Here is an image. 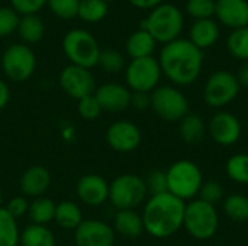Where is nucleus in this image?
I'll return each instance as SVG.
<instances>
[{
    "label": "nucleus",
    "mask_w": 248,
    "mask_h": 246,
    "mask_svg": "<svg viewBox=\"0 0 248 246\" xmlns=\"http://www.w3.org/2000/svg\"><path fill=\"white\" fill-rule=\"evenodd\" d=\"M158 64L164 77L176 87L193 84L203 68V51L196 48L189 39L179 38L163 45Z\"/></svg>",
    "instance_id": "nucleus-1"
},
{
    "label": "nucleus",
    "mask_w": 248,
    "mask_h": 246,
    "mask_svg": "<svg viewBox=\"0 0 248 246\" xmlns=\"http://www.w3.org/2000/svg\"><path fill=\"white\" fill-rule=\"evenodd\" d=\"M185 207L186 203L170 193L150 196L141 213L145 232L155 239L174 236L183 228Z\"/></svg>",
    "instance_id": "nucleus-2"
},
{
    "label": "nucleus",
    "mask_w": 248,
    "mask_h": 246,
    "mask_svg": "<svg viewBox=\"0 0 248 246\" xmlns=\"http://www.w3.org/2000/svg\"><path fill=\"white\" fill-rule=\"evenodd\" d=\"M183 26L185 17L182 10L173 3H161L150 10V14L140 22L138 29L147 30L155 42L166 45L180 38Z\"/></svg>",
    "instance_id": "nucleus-3"
},
{
    "label": "nucleus",
    "mask_w": 248,
    "mask_h": 246,
    "mask_svg": "<svg viewBox=\"0 0 248 246\" xmlns=\"http://www.w3.org/2000/svg\"><path fill=\"white\" fill-rule=\"evenodd\" d=\"M167 190L185 203L198 197L203 184V174L199 165L190 159H179L166 171Z\"/></svg>",
    "instance_id": "nucleus-4"
},
{
    "label": "nucleus",
    "mask_w": 248,
    "mask_h": 246,
    "mask_svg": "<svg viewBox=\"0 0 248 246\" xmlns=\"http://www.w3.org/2000/svg\"><path fill=\"white\" fill-rule=\"evenodd\" d=\"M148 199L145 180L137 174H121L109 183V203L116 210H137Z\"/></svg>",
    "instance_id": "nucleus-5"
},
{
    "label": "nucleus",
    "mask_w": 248,
    "mask_h": 246,
    "mask_svg": "<svg viewBox=\"0 0 248 246\" xmlns=\"http://www.w3.org/2000/svg\"><path fill=\"white\" fill-rule=\"evenodd\" d=\"M183 228L198 241L212 239L219 229V215L214 204L205 203L201 199H193L186 203Z\"/></svg>",
    "instance_id": "nucleus-6"
},
{
    "label": "nucleus",
    "mask_w": 248,
    "mask_h": 246,
    "mask_svg": "<svg viewBox=\"0 0 248 246\" xmlns=\"http://www.w3.org/2000/svg\"><path fill=\"white\" fill-rule=\"evenodd\" d=\"M62 52L70 64L92 70L97 65L100 46L90 32L74 28L62 38Z\"/></svg>",
    "instance_id": "nucleus-7"
},
{
    "label": "nucleus",
    "mask_w": 248,
    "mask_h": 246,
    "mask_svg": "<svg viewBox=\"0 0 248 246\" xmlns=\"http://www.w3.org/2000/svg\"><path fill=\"white\" fill-rule=\"evenodd\" d=\"M150 109L164 122H180L189 112V100L183 91L170 84L158 86L150 93Z\"/></svg>",
    "instance_id": "nucleus-8"
},
{
    "label": "nucleus",
    "mask_w": 248,
    "mask_h": 246,
    "mask_svg": "<svg viewBox=\"0 0 248 246\" xmlns=\"http://www.w3.org/2000/svg\"><path fill=\"white\" fill-rule=\"evenodd\" d=\"M0 67L10 81L23 83L33 75L36 57L29 45L12 43L3 51L0 57Z\"/></svg>",
    "instance_id": "nucleus-9"
},
{
    "label": "nucleus",
    "mask_w": 248,
    "mask_h": 246,
    "mask_svg": "<svg viewBox=\"0 0 248 246\" xmlns=\"http://www.w3.org/2000/svg\"><path fill=\"white\" fill-rule=\"evenodd\" d=\"M163 72L158 59L154 57L131 59L125 67V81L126 87L132 93H151L161 81Z\"/></svg>",
    "instance_id": "nucleus-10"
},
{
    "label": "nucleus",
    "mask_w": 248,
    "mask_h": 246,
    "mask_svg": "<svg viewBox=\"0 0 248 246\" xmlns=\"http://www.w3.org/2000/svg\"><path fill=\"white\" fill-rule=\"evenodd\" d=\"M240 88L235 74L227 70H218L205 83L203 100L212 109H224L237 99Z\"/></svg>",
    "instance_id": "nucleus-11"
},
{
    "label": "nucleus",
    "mask_w": 248,
    "mask_h": 246,
    "mask_svg": "<svg viewBox=\"0 0 248 246\" xmlns=\"http://www.w3.org/2000/svg\"><path fill=\"white\" fill-rule=\"evenodd\" d=\"M58 84L61 90L74 100H81L87 96L94 94L97 86L92 70L68 64L64 67L58 77Z\"/></svg>",
    "instance_id": "nucleus-12"
},
{
    "label": "nucleus",
    "mask_w": 248,
    "mask_h": 246,
    "mask_svg": "<svg viewBox=\"0 0 248 246\" xmlns=\"http://www.w3.org/2000/svg\"><path fill=\"white\" fill-rule=\"evenodd\" d=\"M208 133L212 138V141L221 146H232L235 145L243 133V126L240 119L227 110L217 112L209 123L206 125Z\"/></svg>",
    "instance_id": "nucleus-13"
},
{
    "label": "nucleus",
    "mask_w": 248,
    "mask_h": 246,
    "mask_svg": "<svg viewBox=\"0 0 248 246\" xmlns=\"http://www.w3.org/2000/svg\"><path fill=\"white\" fill-rule=\"evenodd\" d=\"M116 233L105 220L84 219L74 231L76 246H113Z\"/></svg>",
    "instance_id": "nucleus-14"
},
{
    "label": "nucleus",
    "mask_w": 248,
    "mask_h": 246,
    "mask_svg": "<svg viewBox=\"0 0 248 246\" xmlns=\"http://www.w3.org/2000/svg\"><path fill=\"white\" fill-rule=\"evenodd\" d=\"M142 141L140 128L131 120H116L106 130V142L110 149L119 154L135 151Z\"/></svg>",
    "instance_id": "nucleus-15"
},
{
    "label": "nucleus",
    "mask_w": 248,
    "mask_h": 246,
    "mask_svg": "<svg viewBox=\"0 0 248 246\" xmlns=\"http://www.w3.org/2000/svg\"><path fill=\"white\" fill-rule=\"evenodd\" d=\"M132 91L119 83H105L94 91V97L99 101L102 112L121 113L131 107Z\"/></svg>",
    "instance_id": "nucleus-16"
},
{
    "label": "nucleus",
    "mask_w": 248,
    "mask_h": 246,
    "mask_svg": "<svg viewBox=\"0 0 248 246\" xmlns=\"http://www.w3.org/2000/svg\"><path fill=\"white\" fill-rule=\"evenodd\" d=\"M77 199L90 207H99L109 200V183L99 174H86L76 184Z\"/></svg>",
    "instance_id": "nucleus-17"
},
{
    "label": "nucleus",
    "mask_w": 248,
    "mask_h": 246,
    "mask_svg": "<svg viewBox=\"0 0 248 246\" xmlns=\"http://www.w3.org/2000/svg\"><path fill=\"white\" fill-rule=\"evenodd\" d=\"M215 17L232 30L248 26V0H215Z\"/></svg>",
    "instance_id": "nucleus-18"
},
{
    "label": "nucleus",
    "mask_w": 248,
    "mask_h": 246,
    "mask_svg": "<svg viewBox=\"0 0 248 246\" xmlns=\"http://www.w3.org/2000/svg\"><path fill=\"white\" fill-rule=\"evenodd\" d=\"M51 186V174L42 165H32L26 168L19 180V188L26 199L42 197Z\"/></svg>",
    "instance_id": "nucleus-19"
},
{
    "label": "nucleus",
    "mask_w": 248,
    "mask_h": 246,
    "mask_svg": "<svg viewBox=\"0 0 248 246\" xmlns=\"http://www.w3.org/2000/svg\"><path fill=\"white\" fill-rule=\"evenodd\" d=\"M219 35H221L219 23L214 17L195 20L189 29V41L201 51L214 46L218 42Z\"/></svg>",
    "instance_id": "nucleus-20"
},
{
    "label": "nucleus",
    "mask_w": 248,
    "mask_h": 246,
    "mask_svg": "<svg viewBox=\"0 0 248 246\" xmlns=\"http://www.w3.org/2000/svg\"><path fill=\"white\" fill-rule=\"evenodd\" d=\"M112 228L116 235L126 239H137L145 232L142 216L137 210H116Z\"/></svg>",
    "instance_id": "nucleus-21"
},
{
    "label": "nucleus",
    "mask_w": 248,
    "mask_h": 246,
    "mask_svg": "<svg viewBox=\"0 0 248 246\" xmlns=\"http://www.w3.org/2000/svg\"><path fill=\"white\" fill-rule=\"evenodd\" d=\"M155 39L142 29H138L129 35L125 43L126 54L131 57V59H138V58H147L153 57L155 51Z\"/></svg>",
    "instance_id": "nucleus-22"
},
{
    "label": "nucleus",
    "mask_w": 248,
    "mask_h": 246,
    "mask_svg": "<svg viewBox=\"0 0 248 246\" xmlns=\"http://www.w3.org/2000/svg\"><path fill=\"white\" fill-rule=\"evenodd\" d=\"M16 33L19 35L22 43H25V45L38 43L42 41V38L45 35V23L38 14L20 16Z\"/></svg>",
    "instance_id": "nucleus-23"
},
{
    "label": "nucleus",
    "mask_w": 248,
    "mask_h": 246,
    "mask_svg": "<svg viewBox=\"0 0 248 246\" xmlns=\"http://www.w3.org/2000/svg\"><path fill=\"white\" fill-rule=\"evenodd\" d=\"M83 212L81 207L71 202V200H64L60 202L55 206V216L54 222L64 231H76L80 223L83 222Z\"/></svg>",
    "instance_id": "nucleus-24"
},
{
    "label": "nucleus",
    "mask_w": 248,
    "mask_h": 246,
    "mask_svg": "<svg viewBox=\"0 0 248 246\" xmlns=\"http://www.w3.org/2000/svg\"><path fill=\"white\" fill-rule=\"evenodd\" d=\"M180 138L187 145H198L203 141L205 135L208 133L206 123L198 113H187L180 120V129H179Z\"/></svg>",
    "instance_id": "nucleus-25"
},
{
    "label": "nucleus",
    "mask_w": 248,
    "mask_h": 246,
    "mask_svg": "<svg viewBox=\"0 0 248 246\" xmlns=\"http://www.w3.org/2000/svg\"><path fill=\"white\" fill-rule=\"evenodd\" d=\"M55 206L57 204L45 196L32 199V202H29V209H28L26 216L32 225L48 226V223L54 222Z\"/></svg>",
    "instance_id": "nucleus-26"
},
{
    "label": "nucleus",
    "mask_w": 248,
    "mask_h": 246,
    "mask_svg": "<svg viewBox=\"0 0 248 246\" xmlns=\"http://www.w3.org/2000/svg\"><path fill=\"white\" fill-rule=\"evenodd\" d=\"M19 246H55V236L48 226L29 223L20 231Z\"/></svg>",
    "instance_id": "nucleus-27"
},
{
    "label": "nucleus",
    "mask_w": 248,
    "mask_h": 246,
    "mask_svg": "<svg viewBox=\"0 0 248 246\" xmlns=\"http://www.w3.org/2000/svg\"><path fill=\"white\" fill-rule=\"evenodd\" d=\"M222 210L225 216L235 222L244 223L248 220V197L241 193H234L222 200Z\"/></svg>",
    "instance_id": "nucleus-28"
},
{
    "label": "nucleus",
    "mask_w": 248,
    "mask_h": 246,
    "mask_svg": "<svg viewBox=\"0 0 248 246\" xmlns=\"http://www.w3.org/2000/svg\"><path fill=\"white\" fill-rule=\"evenodd\" d=\"M20 229L17 220L1 206L0 207V246H19Z\"/></svg>",
    "instance_id": "nucleus-29"
},
{
    "label": "nucleus",
    "mask_w": 248,
    "mask_h": 246,
    "mask_svg": "<svg viewBox=\"0 0 248 246\" xmlns=\"http://www.w3.org/2000/svg\"><path fill=\"white\" fill-rule=\"evenodd\" d=\"M108 3L105 0H80L77 16L87 23H99L108 16Z\"/></svg>",
    "instance_id": "nucleus-30"
},
{
    "label": "nucleus",
    "mask_w": 248,
    "mask_h": 246,
    "mask_svg": "<svg viewBox=\"0 0 248 246\" xmlns=\"http://www.w3.org/2000/svg\"><path fill=\"white\" fill-rule=\"evenodd\" d=\"M227 48L235 59L248 61V26L235 29L228 35Z\"/></svg>",
    "instance_id": "nucleus-31"
},
{
    "label": "nucleus",
    "mask_w": 248,
    "mask_h": 246,
    "mask_svg": "<svg viewBox=\"0 0 248 246\" xmlns=\"http://www.w3.org/2000/svg\"><path fill=\"white\" fill-rule=\"evenodd\" d=\"M227 175L237 184H248V154H235L230 157L225 165Z\"/></svg>",
    "instance_id": "nucleus-32"
},
{
    "label": "nucleus",
    "mask_w": 248,
    "mask_h": 246,
    "mask_svg": "<svg viewBox=\"0 0 248 246\" xmlns=\"http://www.w3.org/2000/svg\"><path fill=\"white\" fill-rule=\"evenodd\" d=\"M97 65L109 72V74H116V72H121L122 70H125L126 64H125V57L113 49V48H106V49H100V54H99V61H97Z\"/></svg>",
    "instance_id": "nucleus-33"
},
{
    "label": "nucleus",
    "mask_w": 248,
    "mask_h": 246,
    "mask_svg": "<svg viewBox=\"0 0 248 246\" xmlns=\"http://www.w3.org/2000/svg\"><path fill=\"white\" fill-rule=\"evenodd\" d=\"M185 9L195 20L215 17V0H187Z\"/></svg>",
    "instance_id": "nucleus-34"
},
{
    "label": "nucleus",
    "mask_w": 248,
    "mask_h": 246,
    "mask_svg": "<svg viewBox=\"0 0 248 246\" xmlns=\"http://www.w3.org/2000/svg\"><path fill=\"white\" fill-rule=\"evenodd\" d=\"M198 199H201L205 203H209V204L215 206L217 203H219V202H222L225 199L224 186L217 180L203 181V184H202V187L199 190Z\"/></svg>",
    "instance_id": "nucleus-35"
},
{
    "label": "nucleus",
    "mask_w": 248,
    "mask_h": 246,
    "mask_svg": "<svg viewBox=\"0 0 248 246\" xmlns=\"http://www.w3.org/2000/svg\"><path fill=\"white\" fill-rule=\"evenodd\" d=\"M46 4L57 17L68 20L77 16L80 0H46Z\"/></svg>",
    "instance_id": "nucleus-36"
},
{
    "label": "nucleus",
    "mask_w": 248,
    "mask_h": 246,
    "mask_svg": "<svg viewBox=\"0 0 248 246\" xmlns=\"http://www.w3.org/2000/svg\"><path fill=\"white\" fill-rule=\"evenodd\" d=\"M20 16L12 9L1 6L0 7V38H6L16 32Z\"/></svg>",
    "instance_id": "nucleus-37"
},
{
    "label": "nucleus",
    "mask_w": 248,
    "mask_h": 246,
    "mask_svg": "<svg viewBox=\"0 0 248 246\" xmlns=\"http://www.w3.org/2000/svg\"><path fill=\"white\" fill-rule=\"evenodd\" d=\"M77 113L84 120H96L102 115V107L96 100L94 94L87 96L77 101Z\"/></svg>",
    "instance_id": "nucleus-38"
},
{
    "label": "nucleus",
    "mask_w": 248,
    "mask_h": 246,
    "mask_svg": "<svg viewBox=\"0 0 248 246\" xmlns=\"http://www.w3.org/2000/svg\"><path fill=\"white\" fill-rule=\"evenodd\" d=\"M145 180L147 190H148V197L150 196H157L163 193H169L167 190V175L166 171L163 170H153Z\"/></svg>",
    "instance_id": "nucleus-39"
},
{
    "label": "nucleus",
    "mask_w": 248,
    "mask_h": 246,
    "mask_svg": "<svg viewBox=\"0 0 248 246\" xmlns=\"http://www.w3.org/2000/svg\"><path fill=\"white\" fill-rule=\"evenodd\" d=\"M10 4L19 16H26L36 14L46 4V0H10Z\"/></svg>",
    "instance_id": "nucleus-40"
},
{
    "label": "nucleus",
    "mask_w": 248,
    "mask_h": 246,
    "mask_svg": "<svg viewBox=\"0 0 248 246\" xmlns=\"http://www.w3.org/2000/svg\"><path fill=\"white\" fill-rule=\"evenodd\" d=\"M4 209L17 220L19 217H23V216L28 215L29 200H28L25 196H15V197H12V199L7 202V204H6Z\"/></svg>",
    "instance_id": "nucleus-41"
},
{
    "label": "nucleus",
    "mask_w": 248,
    "mask_h": 246,
    "mask_svg": "<svg viewBox=\"0 0 248 246\" xmlns=\"http://www.w3.org/2000/svg\"><path fill=\"white\" fill-rule=\"evenodd\" d=\"M131 107L135 110H147L150 109V94L148 93H132L131 94Z\"/></svg>",
    "instance_id": "nucleus-42"
},
{
    "label": "nucleus",
    "mask_w": 248,
    "mask_h": 246,
    "mask_svg": "<svg viewBox=\"0 0 248 246\" xmlns=\"http://www.w3.org/2000/svg\"><path fill=\"white\" fill-rule=\"evenodd\" d=\"M128 3L141 10H153L158 4L164 3V0H128Z\"/></svg>",
    "instance_id": "nucleus-43"
},
{
    "label": "nucleus",
    "mask_w": 248,
    "mask_h": 246,
    "mask_svg": "<svg viewBox=\"0 0 248 246\" xmlns=\"http://www.w3.org/2000/svg\"><path fill=\"white\" fill-rule=\"evenodd\" d=\"M240 87H247L248 88V61H243L241 65L238 67V71L235 74Z\"/></svg>",
    "instance_id": "nucleus-44"
},
{
    "label": "nucleus",
    "mask_w": 248,
    "mask_h": 246,
    "mask_svg": "<svg viewBox=\"0 0 248 246\" xmlns=\"http://www.w3.org/2000/svg\"><path fill=\"white\" fill-rule=\"evenodd\" d=\"M9 100H10V88L7 83L0 78V112L7 106Z\"/></svg>",
    "instance_id": "nucleus-45"
},
{
    "label": "nucleus",
    "mask_w": 248,
    "mask_h": 246,
    "mask_svg": "<svg viewBox=\"0 0 248 246\" xmlns=\"http://www.w3.org/2000/svg\"><path fill=\"white\" fill-rule=\"evenodd\" d=\"M1 203H3V193H1V190H0V207H1Z\"/></svg>",
    "instance_id": "nucleus-46"
},
{
    "label": "nucleus",
    "mask_w": 248,
    "mask_h": 246,
    "mask_svg": "<svg viewBox=\"0 0 248 246\" xmlns=\"http://www.w3.org/2000/svg\"><path fill=\"white\" fill-rule=\"evenodd\" d=\"M105 1H106V3H109V1H113V0H105Z\"/></svg>",
    "instance_id": "nucleus-47"
}]
</instances>
